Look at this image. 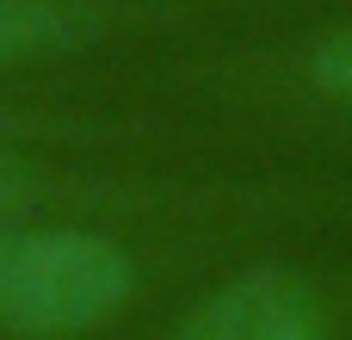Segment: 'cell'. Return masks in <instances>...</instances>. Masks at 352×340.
<instances>
[{
    "instance_id": "obj_1",
    "label": "cell",
    "mask_w": 352,
    "mask_h": 340,
    "mask_svg": "<svg viewBox=\"0 0 352 340\" xmlns=\"http://www.w3.org/2000/svg\"><path fill=\"white\" fill-rule=\"evenodd\" d=\"M136 297V260L124 242L80 223L0 229V334L87 340L111 328Z\"/></svg>"
},
{
    "instance_id": "obj_2",
    "label": "cell",
    "mask_w": 352,
    "mask_h": 340,
    "mask_svg": "<svg viewBox=\"0 0 352 340\" xmlns=\"http://www.w3.org/2000/svg\"><path fill=\"white\" fill-rule=\"evenodd\" d=\"M167 340H334L328 297L297 266H241L210 285Z\"/></svg>"
},
{
    "instance_id": "obj_3",
    "label": "cell",
    "mask_w": 352,
    "mask_h": 340,
    "mask_svg": "<svg viewBox=\"0 0 352 340\" xmlns=\"http://www.w3.org/2000/svg\"><path fill=\"white\" fill-rule=\"evenodd\" d=\"M105 0H0V68L74 56L111 31Z\"/></svg>"
},
{
    "instance_id": "obj_4",
    "label": "cell",
    "mask_w": 352,
    "mask_h": 340,
    "mask_svg": "<svg viewBox=\"0 0 352 340\" xmlns=\"http://www.w3.org/2000/svg\"><path fill=\"white\" fill-rule=\"evenodd\" d=\"M303 87H309L322 105L352 111V19L328 25V31L309 43V56H303Z\"/></svg>"
},
{
    "instance_id": "obj_5",
    "label": "cell",
    "mask_w": 352,
    "mask_h": 340,
    "mask_svg": "<svg viewBox=\"0 0 352 340\" xmlns=\"http://www.w3.org/2000/svg\"><path fill=\"white\" fill-rule=\"evenodd\" d=\"M37 173L31 167H19L12 155H0V229H12V223H25V211L37 204Z\"/></svg>"
}]
</instances>
